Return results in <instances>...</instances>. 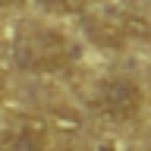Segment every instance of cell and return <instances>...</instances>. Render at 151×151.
<instances>
[{"label": "cell", "mask_w": 151, "mask_h": 151, "mask_svg": "<svg viewBox=\"0 0 151 151\" xmlns=\"http://www.w3.org/2000/svg\"><path fill=\"white\" fill-rule=\"evenodd\" d=\"M79 54L82 50L60 32H41L16 50V63L22 69H60V66L73 63Z\"/></svg>", "instance_id": "1"}, {"label": "cell", "mask_w": 151, "mask_h": 151, "mask_svg": "<svg viewBox=\"0 0 151 151\" xmlns=\"http://www.w3.org/2000/svg\"><path fill=\"white\" fill-rule=\"evenodd\" d=\"M142 104H145V94H142L139 82L135 79H126V76H113V79H104L94 91V107L101 116L107 120H132L139 116Z\"/></svg>", "instance_id": "2"}, {"label": "cell", "mask_w": 151, "mask_h": 151, "mask_svg": "<svg viewBox=\"0 0 151 151\" xmlns=\"http://www.w3.org/2000/svg\"><path fill=\"white\" fill-rule=\"evenodd\" d=\"M47 123L25 120L16 129H0V151H47Z\"/></svg>", "instance_id": "3"}, {"label": "cell", "mask_w": 151, "mask_h": 151, "mask_svg": "<svg viewBox=\"0 0 151 151\" xmlns=\"http://www.w3.org/2000/svg\"><path fill=\"white\" fill-rule=\"evenodd\" d=\"M47 129L50 132H66V135H76V132H82V116L73 110H66V107H57L54 113H47Z\"/></svg>", "instance_id": "4"}, {"label": "cell", "mask_w": 151, "mask_h": 151, "mask_svg": "<svg viewBox=\"0 0 151 151\" xmlns=\"http://www.w3.org/2000/svg\"><path fill=\"white\" fill-rule=\"evenodd\" d=\"M88 32H91V38L98 44H104V47H123V41H126L123 25H110V22H94Z\"/></svg>", "instance_id": "5"}, {"label": "cell", "mask_w": 151, "mask_h": 151, "mask_svg": "<svg viewBox=\"0 0 151 151\" xmlns=\"http://www.w3.org/2000/svg\"><path fill=\"white\" fill-rule=\"evenodd\" d=\"M38 3L54 13H79L82 9V0H38Z\"/></svg>", "instance_id": "6"}, {"label": "cell", "mask_w": 151, "mask_h": 151, "mask_svg": "<svg viewBox=\"0 0 151 151\" xmlns=\"http://www.w3.org/2000/svg\"><path fill=\"white\" fill-rule=\"evenodd\" d=\"M94 151H120V145H116L113 139H104V142H98V145H94Z\"/></svg>", "instance_id": "7"}, {"label": "cell", "mask_w": 151, "mask_h": 151, "mask_svg": "<svg viewBox=\"0 0 151 151\" xmlns=\"http://www.w3.org/2000/svg\"><path fill=\"white\" fill-rule=\"evenodd\" d=\"M9 3H13V0H0V9H3V6H9Z\"/></svg>", "instance_id": "8"}]
</instances>
